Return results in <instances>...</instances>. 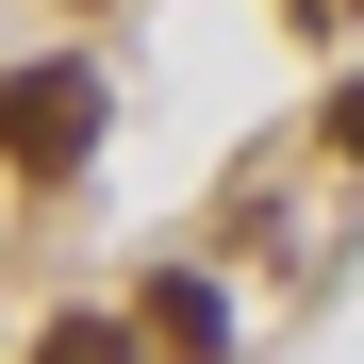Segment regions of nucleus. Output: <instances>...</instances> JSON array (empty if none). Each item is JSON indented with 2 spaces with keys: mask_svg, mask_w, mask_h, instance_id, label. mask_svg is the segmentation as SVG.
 Masks as SVG:
<instances>
[{
  "mask_svg": "<svg viewBox=\"0 0 364 364\" xmlns=\"http://www.w3.org/2000/svg\"><path fill=\"white\" fill-rule=\"evenodd\" d=\"M83 149H100V67H83V50L0 67V166H17V182H67Z\"/></svg>",
  "mask_w": 364,
  "mask_h": 364,
  "instance_id": "nucleus-1",
  "label": "nucleus"
},
{
  "mask_svg": "<svg viewBox=\"0 0 364 364\" xmlns=\"http://www.w3.org/2000/svg\"><path fill=\"white\" fill-rule=\"evenodd\" d=\"M149 348H166V364H232V298L166 265V282H149Z\"/></svg>",
  "mask_w": 364,
  "mask_h": 364,
  "instance_id": "nucleus-2",
  "label": "nucleus"
},
{
  "mask_svg": "<svg viewBox=\"0 0 364 364\" xmlns=\"http://www.w3.org/2000/svg\"><path fill=\"white\" fill-rule=\"evenodd\" d=\"M33 364H149V331H116V315H50Z\"/></svg>",
  "mask_w": 364,
  "mask_h": 364,
  "instance_id": "nucleus-3",
  "label": "nucleus"
},
{
  "mask_svg": "<svg viewBox=\"0 0 364 364\" xmlns=\"http://www.w3.org/2000/svg\"><path fill=\"white\" fill-rule=\"evenodd\" d=\"M331 149H348V166H364V83H348V100H331Z\"/></svg>",
  "mask_w": 364,
  "mask_h": 364,
  "instance_id": "nucleus-4",
  "label": "nucleus"
},
{
  "mask_svg": "<svg viewBox=\"0 0 364 364\" xmlns=\"http://www.w3.org/2000/svg\"><path fill=\"white\" fill-rule=\"evenodd\" d=\"M348 17H364V0H298V33H348Z\"/></svg>",
  "mask_w": 364,
  "mask_h": 364,
  "instance_id": "nucleus-5",
  "label": "nucleus"
}]
</instances>
